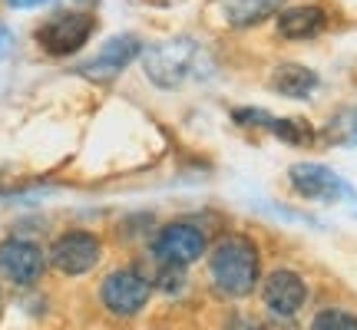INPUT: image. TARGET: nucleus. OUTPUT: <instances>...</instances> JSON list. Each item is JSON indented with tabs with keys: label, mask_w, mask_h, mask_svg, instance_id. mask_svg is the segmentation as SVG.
I'll use <instances>...</instances> for the list:
<instances>
[{
	"label": "nucleus",
	"mask_w": 357,
	"mask_h": 330,
	"mask_svg": "<svg viewBox=\"0 0 357 330\" xmlns=\"http://www.w3.org/2000/svg\"><path fill=\"white\" fill-rule=\"evenodd\" d=\"M10 50H13V33L7 24H0V60L10 56Z\"/></svg>",
	"instance_id": "dca6fc26"
},
{
	"label": "nucleus",
	"mask_w": 357,
	"mask_h": 330,
	"mask_svg": "<svg viewBox=\"0 0 357 330\" xmlns=\"http://www.w3.org/2000/svg\"><path fill=\"white\" fill-rule=\"evenodd\" d=\"M208 274L218 294L225 297H248L261 281V251L248 235H225L212 248Z\"/></svg>",
	"instance_id": "f257e3e1"
},
{
	"label": "nucleus",
	"mask_w": 357,
	"mask_h": 330,
	"mask_svg": "<svg viewBox=\"0 0 357 330\" xmlns=\"http://www.w3.org/2000/svg\"><path fill=\"white\" fill-rule=\"evenodd\" d=\"M50 265L66 274V278H79L102 261V242L93 235V231H63L56 242L50 244Z\"/></svg>",
	"instance_id": "423d86ee"
},
{
	"label": "nucleus",
	"mask_w": 357,
	"mask_h": 330,
	"mask_svg": "<svg viewBox=\"0 0 357 330\" xmlns=\"http://www.w3.org/2000/svg\"><path fill=\"white\" fill-rule=\"evenodd\" d=\"M331 26V13L321 3H294L275 17V30L284 40H314Z\"/></svg>",
	"instance_id": "9b49d317"
},
{
	"label": "nucleus",
	"mask_w": 357,
	"mask_h": 330,
	"mask_svg": "<svg viewBox=\"0 0 357 330\" xmlns=\"http://www.w3.org/2000/svg\"><path fill=\"white\" fill-rule=\"evenodd\" d=\"M288 7V0H218V10L231 30H248V26L265 24L268 17H278Z\"/></svg>",
	"instance_id": "f8f14e48"
},
{
	"label": "nucleus",
	"mask_w": 357,
	"mask_h": 330,
	"mask_svg": "<svg viewBox=\"0 0 357 330\" xmlns=\"http://www.w3.org/2000/svg\"><path fill=\"white\" fill-rule=\"evenodd\" d=\"M202 60H205L202 47L189 37H176L142 50L146 77H149V83L162 89H178L185 86L189 79L202 77Z\"/></svg>",
	"instance_id": "f03ea898"
},
{
	"label": "nucleus",
	"mask_w": 357,
	"mask_h": 330,
	"mask_svg": "<svg viewBox=\"0 0 357 330\" xmlns=\"http://www.w3.org/2000/svg\"><path fill=\"white\" fill-rule=\"evenodd\" d=\"M96 33V13L86 10H63V13H53L50 20H43L37 26V47L47 56H73L86 47L89 40Z\"/></svg>",
	"instance_id": "7ed1b4c3"
},
{
	"label": "nucleus",
	"mask_w": 357,
	"mask_h": 330,
	"mask_svg": "<svg viewBox=\"0 0 357 330\" xmlns=\"http://www.w3.org/2000/svg\"><path fill=\"white\" fill-rule=\"evenodd\" d=\"M288 182L291 189L307 198V202H337V198H347L351 195V185L337 175L334 168L321 162H298L288 168Z\"/></svg>",
	"instance_id": "1a4fd4ad"
},
{
	"label": "nucleus",
	"mask_w": 357,
	"mask_h": 330,
	"mask_svg": "<svg viewBox=\"0 0 357 330\" xmlns=\"http://www.w3.org/2000/svg\"><path fill=\"white\" fill-rule=\"evenodd\" d=\"M268 86L275 89L278 96H288V100H307L314 96L321 86V77L314 70H307L301 63H278L271 70V79Z\"/></svg>",
	"instance_id": "ddd939ff"
},
{
	"label": "nucleus",
	"mask_w": 357,
	"mask_h": 330,
	"mask_svg": "<svg viewBox=\"0 0 357 330\" xmlns=\"http://www.w3.org/2000/svg\"><path fill=\"white\" fill-rule=\"evenodd\" d=\"M142 50H146V47H142V40L136 37V33H116V37H109L100 50L89 56L86 63L77 66V73L93 79V83H109V79L119 77L136 56H142Z\"/></svg>",
	"instance_id": "0eeeda50"
},
{
	"label": "nucleus",
	"mask_w": 357,
	"mask_h": 330,
	"mask_svg": "<svg viewBox=\"0 0 357 330\" xmlns=\"http://www.w3.org/2000/svg\"><path fill=\"white\" fill-rule=\"evenodd\" d=\"M268 132H271L275 139L288 142V146H311V142H314V129L307 126L305 119H278V116H271Z\"/></svg>",
	"instance_id": "4468645a"
},
{
	"label": "nucleus",
	"mask_w": 357,
	"mask_h": 330,
	"mask_svg": "<svg viewBox=\"0 0 357 330\" xmlns=\"http://www.w3.org/2000/svg\"><path fill=\"white\" fill-rule=\"evenodd\" d=\"M102 304L116 317H136L139 311H146L149 297H153V281L142 278L136 267H119L109 278L102 281Z\"/></svg>",
	"instance_id": "39448f33"
},
{
	"label": "nucleus",
	"mask_w": 357,
	"mask_h": 330,
	"mask_svg": "<svg viewBox=\"0 0 357 330\" xmlns=\"http://www.w3.org/2000/svg\"><path fill=\"white\" fill-rule=\"evenodd\" d=\"M205 248H208V238L192 221H169L166 228H159L153 238V254L159 258V265L172 267L195 265L199 258H205Z\"/></svg>",
	"instance_id": "20e7f679"
},
{
	"label": "nucleus",
	"mask_w": 357,
	"mask_h": 330,
	"mask_svg": "<svg viewBox=\"0 0 357 330\" xmlns=\"http://www.w3.org/2000/svg\"><path fill=\"white\" fill-rule=\"evenodd\" d=\"M47 251L33 242H24V238H7L0 242V274L17 284V288H30L43 278L47 271Z\"/></svg>",
	"instance_id": "6e6552de"
},
{
	"label": "nucleus",
	"mask_w": 357,
	"mask_h": 330,
	"mask_svg": "<svg viewBox=\"0 0 357 330\" xmlns=\"http://www.w3.org/2000/svg\"><path fill=\"white\" fill-rule=\"evenodd\" d=\"M261 301L275 317H294L307 301V284L305 278L291 271V267H278L271 271L261 284Z\"/></svg>",
	"instance_id": "9d476101"
},
{
	"label": "nucleus",
	"mask_w": 357,
	"mask_h": 330,
	"mask_svg": "<svg viewBox=\"0 0 357 330\" xmlns=\"http://www.w3.org/2000/svg\"><path fill=\"white\" fill-rule=\"evenodd\" d=\"M307 330H357V314H351L344 307H324L314 314Z\"/></svg>",
	"instance_id": "2eb2a0df"
},
{
	"label": "nucleus",
	"mask_w": 357,
	"mask_h": 330,
	"mask_svg": "<svg viewBox=\"0 0 357 330\" xmlns=\"http://www.w3.org/2000/svg\"><path fill=\"white\" fill-rule=\"evenodd\" d=\"M47 0H7V7L13 10H33V7H43Z\"/></svg>",
	"instance_id": "f3484780"
}]
</instances>
